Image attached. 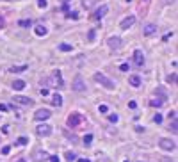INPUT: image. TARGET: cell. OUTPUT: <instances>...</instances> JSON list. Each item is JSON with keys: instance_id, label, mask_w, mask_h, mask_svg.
Here are the masks:
<instances>
[{"instance_id": "obj_38", "label": "cell", "mask_w": 178, "mask_h": 162, "mask_svg": "<svg viewBox=\"0 0 178 162\" xmlns=\"http://www.w3.org/2000/svg\"><path fill=\"white\" fill-rule=\"evenodd\" d=\"M175 78H176L175 75H169V77H167V82H175Z\"/></svg>"}, {"instance_id": "obj_4", "label": "cell", "mask_w": 178, "mask_h": 162, "mask_svg": "<svg viewBox=\"0 0 178 162\" xmlns=\"http://www.w3.org/2000/svg\"><path fill=\"white\" fill-rule=\"evenodd\" d=\"M159 146H160L162 150H166V151H173V150L176 148L175 141H171V139H160V141H159Z\"/></svg>"}, {"instance_id": "obj_5", "label": "cell", "mask_w": 178, "mask_h": 162, "mask_svg": "<svg viewBox=\"0 0 178 162\" xmlns=\"http://www.w3.org/2000/svg\"><path fill=\"white\" fill-rule=\"evenodd\" d=\"M36 134H38V135H41V137H48V135L52 134V127L43 123V125H39V127L36 128Z\"/></svg>"}, {"instance_id": "obj_18", "label": "cell", "mask_w": 178, "mask_h": 162, "mask_svg": "<svg viewBox=\"0 0 178 162\" xmlns=\"http://www.w3.org/2000/svg\"><path fill=\"white\" fill-rule=\"evenodd\" d=\"M162 103H164V98H153L151 102H150V105H151V107H160Z\"/></svg>"}, {"instance_id": "obj_33", "label": "cell", "mask_w": 178, "mask_h": 162, "mask_svg": "<svg viewBox=\"0 0 178 162\" xmlns=\"http://www.w3.org/2000/svg\"><path fill=\"white\" fill-rule=\"evenodd\" d=\"M119 69H121V71H130V66H128V64H121Z\"/></svg>"}, {"instance_id": "obj_24", "label": "cell", "mask_w": 178, "mask_h": 162, "mask_svg": "<svg viewBox=\"0 0 178 162\" xmlns=\"http://www.w3.org/2000/svg\"><path fill=\"white\" fill-rule=\"evenodd\" d=\"M27 143H29L27 137H18V141H16V144H20V146H23V144H27Z\"/></svg>"}, {"instance_id": "obj_17", "label": "cell", "mask_w": 178, "mask_h": 162, "mask_svg": "<svg viewBox=\"0 0 178 162\" xmlns=\"http://www.w3.org/2000/svg\"><path fill=\"white\" fill-rule=\"evenodd\" d=\"M52 103H54L55 107H61V105H62V96H61V95H54V98H52Z\"/></svg>"}, {"instance_id": "obj_12", "label": "cell", "mask_w": 178, "mask_h": 162, "mask_svg": "<svg viewBox=\"0 0 178 162\" xmlns=\"http://www.w3.org/2000/svg\"><path fill=\"white\" fill-rule=\"evenodd\" d=\"M143 32H144V36H151V34H155V32H157V25H153V23H148V25H144Z\"/></svg>"}, {"instance_id": "obj_26", "label": "cell", "mask_w": 178, "mask_h": 162, "mask_svg": "<svg viewBox=\"0 0 178 162\" xmlns=\"http://www.w3.org/2000/svg\"><path fill=\"white\" fill-rule=\"evenodd\" d=\"M91 141H93V135H91V134H87L86 137H84V144L89 146V144H91Z\"/></svg>"}, {"instance_id": "obj_2", "label": "cell", "mask_w": 178, "mask_h": 162, "mask_svg": "<svg viewBox=\"0 0 178 162\" xmlns=\"http://www.w3.org/2000/svg\"><path fill=\"white\" fill-rule=\"evenodd\" d=\"M95 80H96V82H100V86L107 87V89H114V87H116V82L110 80L109 77H105L103 73H95Z\"/></svg>"}, {"instance_id": "obj_28", "label": "cell", "mask_w": 178, "mask_h": 162, "mask_svg": "<svg viewBox=\"0 0 178 162\" xmlns=\"http://www.w3.org/2000/svg\"><path fill=\"white\" fill-rule=\"evenodd\" d=\"M66 16H68V18H73V20H78V13H77V11H73V13H68Z\"/></svg>"}, {"instance_id": "obj_32", "label": "cell", "mask_w": 178, "mask_h": 162, "mask_svg": "<svg viewBox=\"0 0 178 162\" xmlns=\"http://www.w3.org/2000/svg\"><path fill=\"white\" fill-rule=\"evenodd\" d=\"M87 37H89V41H93V39H95V29H91V30H89Z\"/></svg>"}, {"instance_id": "obj_43", "label": "cell", "mask_w": 178, "mask_h": 162, "mask_svg": "<svg viewBox=\"0 0 178 162\" xmlns=\"http://www.w3.org/2000/svg\"><path fill=\"white\" fill-rule=\"evenodd\" d=\"M127 2H130V0H127Z\"/></svg>"}, {"instance_id": "obj_16", "label": "cell", "mask_w": 178, "mask_h": 162, "mask_svg": "<svg viewBox=\"0 0 178 162\" xmlns=\"http://www.w3.org/2000/svg\"><path fill=\"white\" fill-rule=\"evenodd\" d=\"M13 89H16V91L25 89V82H23V80H14V82H13Z\"/></svg>"}, {"instance_id": "obj_31", "label": "cell", "mask_w": 178, "mask_h": 162, "mask_svg": "<svg viewBox=\"0 0 178 162\" xmlns=\"http://www.w3.org/2000/svg\"><path fill=\"white\" fill-rule=\"evenodd\" d=\"M98 110H100L102 114H105L107 110H109V107H107V105H100V107H98Z\"/></svg>"}, {"instance_id": "obj_29", "label": "cell", "mask_w": 178, "mask_h": 162, "mask_svg": "<svg viewBox=\"0 0 178 162\" xmlns=\"http://www.w3.org/2000/svg\"><path fill=\"white\" fill-rule=\"evenodd\" d=\"M38 5H39L41 9H45V7L48 5V2H46V0H38Z\"/></svg>"}, {"instance_id": "obj_40", "label": "cell", "mask_w": 178, "mask_h": 162, "mask_svg": "<svg viewBox=\"0 0 178 162\" xmlns=\"http://www.w3.org/2000/svg\"><path fill=\"white\" fill-rule=\"evenodd\" d=\"M77 162H89V159H78Z\"/></svg>"}, {"instance_id": "obj_21", "label": "cell", "mask_w": 178, "mask_h": 162, "mask_svg": "<svg viewBox=\"0 0 178 162\" xmlns=\"http://www.w3.org/2000/svg\"><path fill=\"white\" fill-rule=\"evenodd\" d=\"M95 2H96V0H82V5L86 9H91L93 5H95Z\"/></svg>"}, {"instance_id": "obj_11", "label": "cell", "mask_w": 178, "mask_h": 162, "mask_svg": "<svg viewBox=\"0 0 178 162\" xmlns=\"http://www.w3.org/2000/svg\"><path fill=\"white\" fill-rule=\"evenodd\" d=\"M107 13H109V7H107V5H100V9H96V13L93 14V18H95V20H100V18L105 16Z\"/></svg>"}, {"instance_id": "obj_19", "label": "cell", "mask_w": 178, "mask_h": 162, "mask_svg": "<svg viewBox=\"0 0 178 162\" xmlns=\"http://www.w3.org/2000/svg\"><path fill=\"white\" fill-rule=\"evenodd\" d=\"M25 69H27V64H23V66H13L11 71L13 73H22V71H25Z\"/></svg>"}, {"instance_id": "obj_1", "label": "cell", "mask_w": 178, "mask_h": 162, "mask_svg": "<svg viewBox=\"0 0 178 162\" xmlns=\"http://www.w3.org/2000/svg\"><path fill=\"white\" fill-rule=\"evenodd\" d=\"M41 86H48V87H57V89H62L64 87V82H62V77H61V71H54L48 78H45Z\"/></svg>"}, {"instance_id": "obj_39", "label": "cell", "mask_w": 178, "mask_h": 162, "mask_svg": "<svg viewBox=\"0 0 178 162\" xmlns=\"http://www.w3.org/2000/svg\"><path fill=\"white\" fill-rule=\"evenodd\" d=\"M4 25H5V22H4V18L0 16V29H4Z\"/></svg>"}, {"instance_id": "obj_23", "label": "cell", "mask_w": 178, "mask_h": 162, "mask_svg": "<svg viewBox=\"0 0 178 162\" xmlns=\"http://www.w3.org/2000/svg\"><path fill=\"white\" fill-rule=\"evenodd\" d=\"M20 27H30V25H32V22H30V20H20Z\"/></svg>"}, {"instance_id": "obj_37", "label": "cell", "mask_w": 178, "mask_h": 162, "mask_svg": "<svg viewBox=\"0 0 178 162\" xmlns=\"http://www.w3.org/2000/svg\"><path fill=\"white\" fill-rule=\"evenodd\" d=\"M128 107H130V109H135V107H137V103H135V102H128Z\"/></svg>"}, {"instance_id": "obj_3", "label": "cell", "mask_w": 178, "mask_h": 162, "mask_svg": "<svg viewBox=\"0 0 178 162\" xmlns=\"http://www.w3.org/2000/svg\"><path fill=\"white\" fill-rule=\"evenodd\" d=\"M82 121H84V116H82L80 112H73V114L68 116V127L75 128V127H78V125L82 123Z\"/></svg>"}, {"instance_id": "obj_13", "label": "cell", "mask_w": 178, "mask_h": 162, "mask_svg": "<svg viewBox=\"0 0 178 162\" xmlns=\"http://www.w3.org/2000/svg\"><path fill=\"white\" fill-rule=\"evenodd\" d=\"M13 100L16 103H22V105H32V100L27 98V96H14Z\"/></svg>"}, {"instance_id": "obj_41", "label": "cell", "mask_w": 178, "mask_h": 162, "mask_svg": "<svg viewBox=\"0 0 178 162\" xmlns=\"http://www.w3.org/2000/svg\"><path fill=\"white\" fill-rule=\"evenodd\" d=\"M18 162H27V160H25V159H20V160H18Z\"/></svg>"}, {"instance_id": "obj_35", "label": "cell", "mask_w": 178, "mask_h": 162, "mask_svg": "<svg viewBox=\"0 0 178 162\" xmlns=\"http://www.w3.org/2000/svg\"><path fill=\"white\" fill-rule=\"evenodd\" d=\"M9 151H11V148H9V146H4V148H2V153H4V155H7Z\"/></svg>"}, {"instance_id": "obj_20", "label": "cell", "mask_w": 178, "mask_h": 162, "mask_svg": "<svg viewBox=\"0 0 178 162\" xmlns=\"http://www.w3.org/2000/svg\"><path fill=\"white\" fill-rule=\"evenodd\" d=\"M59 50H62V52H71L73 46L68 45V43H61V45H59Z\"/></svg>"}, {"instance_id": "obj_7", "label": "cell", "mask_w": 178, "mask_h": 162, "mask_svg": "<svg viewBox=\"0 0 178 162\" xmlns=\"http://www.w3.org/2000/svg\"><path fill=\"white\" fill-rule=\"evenodd\" d=\"M52 116V112L48 109H39V110H36V114H34V119H38V121H45V119H48Z\"/></svg>"}, {"instance_id": "obj_36", "label": "cell", "mask_w": 178, "mask_h": 162, "mask_svg": "<svg viewBox=\"0 0 178 162\" xmlns=\"http://www.w3.org/2000/svg\"><path fill=\"white\" fill-rule=\"evenodd\" d=\"M167 116H169V119H171V118H173V119H176V110H171V112L167 114Z\"/></svg>"}, {"instance_id": "obj_22", "label": "cell", "mask_w": 178, "mask_h": 162, "mask_svg": "<svg viewBox=\"0 0 178 162\" xmlns=\"http://www.w3.org/2000/svg\"><path fill=\"white\" fill-rule=\"evenodd\" d=\"M41 159H48L46 151H36V160H41Z\"/></svg>"}, {"instance_id": "obj_27", "label": "cell", "mask_w": 178, "mask_h": 162, "mask_svg": "<svg viewBox=\"0 0 178 162\" xmlns=\"http://www.w3.org/2000/svg\"><path fill=\"white\" fill-rule=\"evenodd\" d=\"M75 159H77V155H75V153H71V151H68V153H66V160H70V162H71V160H75Z\"/></svg>"}, {"instance_id": "obj_30", "label": "cell", "mask_w": 178, "mask_h": 162, "mask_svg": "<svg viewBox=\"0 0 178 162\" xmlns=\"http://www.w3.org/2000/svg\"><path fill=\"white\" fill-rule=\"evenodd\" d=\"M153 121H155V123H157V125H159V123H162V116H160V114H155V118H153Z\"/></svg>"}, {"instance_id": "obj_42", "label": "cell", "mask_w": 178, "mask_h": 162, "mask_svg": "<svg viewBox=\"0 0 178 162\" xmlns=\"http://www.w3.org/2000/svg\"><path fill=\"white\" fill-rule=\"evenodd\" d=\"M62 2H64V4H68V2H70V0H62Z\"/></svg>"}, {"instance_id": "obj_44", "label": "cell", "mask_w": 178, "mask_h": 162, "mask_svg": "<svg viewBox=\"0 0 178 162\" xmlns=\"http://www.w3.org/2000/svg\"><path fill=\"white\" fill-rule=\"evenodd\" d=\"M125 162H128V160H125Z\"/></svg>"}, {"instance_id": "obj_34", "label": "cell", "mask_w": 178, "mask_h": 162, "mask_svg": "<svg viewBox=\"0 0 178 162\" xmlns=\"http://www.w3.org/2000/svg\"><path fill=\"white\" fill-rule=\"evenodd\" d=\"M109 119L112 121V123H116V121H118V116H116V114H110V116H109Z\"/></svg>"}, {"instance_id": "obj_8", "label": "cell", "mask_w": 178, "mask_h": 162, "mask_svg": "<svg viewBox=\"0 0 178 162\" xmlns=\"http://www.w3.org/2000/svg\"><path fill=\"white\" fill-rule=\"evenodd\" d=\"M135 23V16H127V18H125V20H121V23H119V27L123 29V30H127V29H130L132 25Z\"/></svg>"}, {"instance_id": "obj_9", "label": "cell", "mask_w": 178, "mask_h": 162, "mask_svg": "<svg viewBox=\"0 0 178 162\" xmlns=\"http://www.w3.org/2000/svg\"><path fill=\"white\" fill-rule=\"evenodd\" d=\"M134 63H135V66H143L144 64V54H143V50H135L134 52Z\"/></svg>"}, {"instance_id": "obj_15", "label": "cell", "mask_w": 178, "mask_h": 162, "mask_svg": "<svg viewBox=\"0 0 178 162\" xmlns=\"http://www.w3.org/2000/svg\"><path fill=\"white\" fill-rule=\"evenodd\" d=\"M128 82H130L132 87H139V86H141V78H139L137 75H130V77H128Z\"/></svg>"}, {"instance_id": "obj_25", "label": "cell", "mask_w": 178, "mask_h": 162, "mask_svg": "<svg viewBox=\"0 0 178 162\" xmlns=\"http://www.w3.org/2000/svg\"><path fill=\"white\" fill-rule=\"evenodd\" d=\"M169 130H173V132H175V134L178 132V123H176V119H173V123L169 125Z\"/></svg>"}, {"instance_id": "obj_14", "label": "cell", "mask_w": 178, "mask_h": 162, "mask_svg": "<svg viewBox=\"0 0 178 162\" xmlns=\"http://www.w3.org/2000/svg\"><path fill=\"white\" fill-rule=\"evenodd\" d=\"M34 32H36V36H46V34H48V29H46L45 25H36Z\"/></svg>"}, {"instance_id": "obj_6", "label": "cell", "mask_w": 178, "mask_h": 162, "mask_svg": "<svg viewBox=\"0 0 178 162\" xmlns=\"http://www.w3.org/2000/svg\"><path fill=\"white\" fill-rule=\"evenodd\" d=\"M109 48L110 50H119L121 46H123V43H121V37H118V36H112V37H109Z\"/></svg>"}, {"instance_id": "obj_10", "label": "cell", "mask_w": 178, "mask_h": 162, "mask_svg": "<svg viewBox=\"0 0 178 162\" xmlns=\"http://www.w3.org/2000/svg\"><path fill=\"white\" fill-rule=\"evenodd\" d=\"M71 89H73V91H78V93H82V91L86 89V86H84V80H82V77H77L75 80H73V86H71Z\"/></svg>"}]
</instances>
